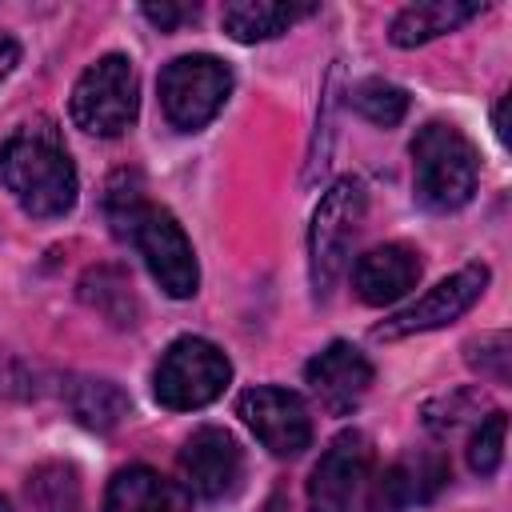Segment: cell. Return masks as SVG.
Wrapping results in <instances>:
<instances>
[{"mask_svg":"<svg viewBox=\"0 0 512 512\" xmlns=\"http://www.w3.org/2000/svg\"><path fill=\"white\" fill-rule=\"evenodd\" d=\"M0 180L12 200L36 220L64 216L76 204V164L52 120H32L4 140Z\"/></svg>","mask_w":512,"mask_h":512,"instance_id":"6da1fadb","label":"cell"},{"mask_svg":"<svg viewBox=\"0 0 512 512\" xmlns=\"http://www.w3.org/2000/svg\"><path fill=\"white\" fill-rule=\"evenodd\" d=\"M412 168H416V200L432 212H456L476 192V148L472 140L444 120H432L412 140Z\"/></svg>","mask_w":512,"mask_h":512,"instance_id":"7a4b0ae2","label":"cell"},{"mask_svg":"<svg viewBox=\"0 0 512 512\" xmlns=\"http://www.w3.org/2000/svg\"><path fill=\"white\" fill-rule=\"evenodd\" d=\"M116 236H128V240L136 244V252L144 256L152 280H156L172 300H188V296L196 292V284H200L196 252H192V244H188V236H184V228L176 224L172 212H164V208L140 200V204L128 212V220L120 224Z\"/></svg>","mask_w":512,"mask_h":512,"instance_id":"3957f363","label":"cell"},{"mask_svg":"<svg viewBox=\"0 0 512 512\" xmlns=\"http://www.w3.org/2000/svg\"><path fill=\"white\" fill-rule=\"evenodd\" d=\"M364 208H368V192L352 176L336 180L324 192V200L316 204V216L308 228V264H312L316 296H328L332 284L340 280V272L348 268V252H352V240L360 232Z\"/></svg>","mask_w":512,"mask_h":512,"instance_id":"277c9868","label":"cell"},{"mask_svg":"<svg viewBox=\"0 0 512 512\" xmlns=\"http://www.w3.org/2000/svg\"><path fill=\"white\" fill-rule=\"evenodd\" d=\"M228 376H232V364L212 340L180 336L160 356V364L152 372V392H156V400L164 408L192 412V408L212 404L224 392Z\"/></svg>","mask_w":512,"mask_h":512,"instance_id":"5b68a950","label":"cell"},{"mask_svg":"<svg viewBox=\"0 0 512 512\" xmlns=\"http://www.w3.org/2000/svg\"><path fill=\"white\" fill-rule=\"evenodd\" d=\"M72 120L92 136H120L136 120V68L128 56L108 52L80 72L72 88Z\"/></svg>","mask_w":512,"mask_h":512,"instance_id":"8992f818","label":"cell"},{"mask_svg":"<svg viewBox=\"0 0 512 512\" xmlns=\"http://www.w3.org/2000/svg\"><path fill=\"white\" fill-rule=\"evenodd\" d=\"M232 72L216 56H176L160 72V108L172 128L200 132L228 100Z\"/></svg>","mask_w":512,"mask_h":512,"instance_id":"52a82bcc","label":"cell"},{"mask_svg":"<svg viewBox=\"0 0 512 512\" xmlns=\"http://www.w3.org/2000/svg\"><path fill=\"white\" fill-rule=\"evenodd\" d=\"M372 480V444L364 432H340L320 464L308 476V508L312 512H356L360 496Z\"/></svg>","mask_w":512,"mask_h":512,"instance_id":"ba28073f","label":"cell"},{"mask_svg":"<svg viewBox=\"0 0 512 512\" xmlns=\"http://www.w3.org/2000/svg\"><path fill=\"white\" fill-rule=\"evenodd\" d=\"M236 412L244 416V424L256 432V440L272 456H300L312 444V416H308L304 400L288 388H276V384L248 388L240 396Z\"/></svg>","mask_w":512,"mask_h":512,"instance_id":"9c48e42d","label":"cell"},{"mask_svg":"<svg viewBox=\"0 0 512 512\" xmlns=\"http://www.w3.org/2000/svg\"><path fill=\"white\" fill-rule=\"evenodd\" d=\"M484 284H488V268L484 264H468V268L452 272L448 280H440L436 288H428L420 300H412L408 308H400L392 320H384L376 328V340H400V336H412V332H428V328L452 324L456 316H464L480 300Z\"/></svg>","mask_w":512,"mask_h":512,"instance_id":"30bf717a","label":"cell"},{"mask_svg":"<svg viewBox=\"0 0 512 512\" xmlns=\"http://www.w3.org/2000/svg\"><path fill=\"white\" fill-rule=\"evenodd\" d=\"M240 472H244V452L224 428H200L180 448V480L192 496L220 500L240 484Z\"/></svg>","mask_w":512,"mask_h":512,"instance_id":"8fae6325","label":"cell"},{"mask_svg":"<svg viewBox=\"0 0 512 512\" xmlns=\"http://www.w3.org/2000/svg\"><path fill=\"white\" fill-rule=\"evenodd\" d=\"M304 380H308L312 396H316L332 416H344V412H352V408L364 400V392H368V384H372V364H368V356H364L356 344L332 340L324 352H316V356L308 360Z\"/></svg>","mask_w":512,"mask_h":512,"instance_id":"7c38bea8","label":"cell"},{"mask_svg":"<svg viewBox=\"0 0 512 512\" xmlns=\"http://www.w3.org/2000/svg\"><path fill=\"white\" fill-rule=\"evenodd\" d=\"M448 480V464L436 452H416L388 464L368 480V512H408L412 504L432 500Z\"/></svg>","mask_w":512,"mask_h":512,"instance_id":"4fadbf2b","label":"cell"},{"mask_svg":"<svg viewBox=\"0 0 512 512\" xmlns=\"http://www.w3.org/2000/svg\"><path fill=\"white\" fill-rule=\"evenodd\" d=\"M420 280V252L408 244H380L368 248L352 268V288L364 304L384 308L408 296Z\"/></svg>","mask_w":512,"mask_h":512,"instance_id":"5bb4252c","label":"cell"},{"mask_svg":"<svg viewBox=\"0 0 512 512\" xmlns=\"http://www.w3.org/2000/svg\"><path fill=\"white\" fill-rule=\"evenodd\" d=\"M480 12H484V4H476V0H424V4H408L392 20V44L396 48L428 44V40H436L444 32H456L460 24H468Z\"/></svg>","mask_w":512,"mask_h":512,"instance_id":"9a60e30c","label":"cell"},{"mask_svg":"<svg viewBox=\"0 0 512 512\" xmlns=\"http://www.w3.org/2000/svg\"><path fill=\"white\" fill-rule=\"evenodd\" d=\"M104 512H184V496L160 472L136 464L112 476Z\"/></svg>","mask_w":512,"mask_h":512,"instance_id":"2e32d148","label":"cell"},{"mask_svg":"<svg viewBox=\"0 0 512 512\" xmlns=\"http://www.w3.org/2000/svg\"><path fill=\"white\" fill-rule=\"evenodd\" d=\"M312 4H284V0H236L224 4L220 24L232 40L240 44H256V40H272L280 32H288L300 16H308Z\"/></svg>","mask_w":512,"mask_h":512,"instance_id":"e0dca14e","label":"cell"},{"mask_svg":"<svg viewBox=\"0 0 512 512\" xmlns=\"http://www.w3.org/2000/svg\"><path fill=\"white\" fill-rule=\"evenodd\" d=\"M68 408L84 428L108 432L128 416V396L116 380L104 376H80L68 384Z\"/></svg>","mask_w":512,"mask_h":512,"instance_id":"ac0fdd59","label":"cell"},{"mask_svg":"<svg viewBox=\"0 0 512 512\" xmlns=\"http://www.w3.org/2000/svg\"><path fill=\"white\" fill-rule=\"evenodd\" d=\"M80 296L100 312L108 316L112 324H132L136 320V296H132V284L120 268H96L80 280Z\"/></svg>","mask_w":512,"mask_h":512,"instance_id":"d6986e66","label":"cell"},{"mask_svg":"<svg viewBox=\"0 0 512 512\" xmlns=\"http://www.w3.org/2000/svg\"><path fill=\"white\" fill-rule=\"evenodd\" d=\"M28 500L36 512H76L80 508V480L68 464H44L28 480Z\"/></svg>","mask_w":512,"mask_h":512,"instance_id":"ffe728a7","label":"cell"},{"mask_svg":"<svg viewBox=\"0 0 512 512\" xmlns=\"http://www.w3.org/2000/svg\"><path fill=\"white\" fill-rule=\"evenodd\" d=\"M352 108L376 128H396L408 112V92L388 80H360L352 88Z\"/></svg>","mask_w":512,"mask_h":512,"instance_id":"44dd1931","label":"cell"},{"mask_svg":"<svg viewBox=\"0 0 512 512\" xmlns=\"http://www.w3.org/2000/svg\"><path fill=\"white\" fill-rule=\"evenodd\" d=\"M504 436H508L504 412H492L488 420H480V428L472 432V444H468V468L476 476H492L504 464Z\"/></svg>","mask_w":512,"mask_h":512,"instance_id":"7402d4cb","label":"cell"},{"mask_svg":"<svg viewBox=\"0 0 512 512\" xmlns=\"http://www.w3.org/2000/svg\"><path fill=\"white\" fill-rule=\"evenodd\" d=\"M468 416H480V392H452L424 408V424L436 436H452Z\"/></svg>","mask_w":512,"mask_h":512,"instance_id":"603a6c76","label":"cell"},{"mask_svg":"<svg viewBox=\"0 0 512 512\" xmlns=\"http://www.w3.org/2000/svg\"><path fill=\"white\" fill-rule=\"evenodd\" d=\"M468 360L472 368H480V376H492L496 384L508 380V360H512V344L504 332H492V336H480L476 344H468Z\"/></svg>","mask_w":512,"mask_h":512,"instance_id":"cb8c5ba5","label":"cell"},{"mask_svg":"<svg viewBox=\"0 0 512 512\" xmlns=\"http://www.w3.org/2000/svg\"><path fill=\"white\" fill-rule=\"evenodd\" d=\"M160 32H172L180 20H188V16H196V8H188V4H144L140 8Z\"/></svg>","mask_w":512,"mask_h":512,"instance_id":"d4e9b609","label":"cell"},{"mask_svg":"<svg viewBox=\"0 0 512 512\" xmlns=\"http://www.w3.org/2000/svg\"><path fill=\"white\" fill-rule=\"evenodd\" d=\"M16 60H20V44H16V36H12V32H4V28H0V80L16 68Z\"/></svg>","mask_w":512,"mask_h":512,"instance_id":"484cf974","label":"cell"},{"mask_svg":"<svg viewBox=\"0 0 512 512\" xmlns=\"http://www.w3.org/2000/svg\"><path fill=\"white\" fill-rule=\"evenodd\" d=\"M496 136H500V144H508V96L496 104Z\"/></svg>","mask_w":512,"mask_h":512,"instance_id":"4316f807","label":"cell"},{"mask_svg":"<svg viewBox=\"0 0 512 512\" xmlns=\"http://www.w3.org/2000/svg\"><path fill=\"white\" fill-rule=\"evenodd\" d=\"M0 512H8V500H4V496H0Z\"/></svg>","mask_w":512,"mask_h":512,"instance_id":"83f0119b","label":"cell"}]
</instances>
